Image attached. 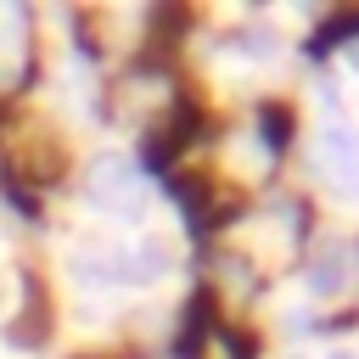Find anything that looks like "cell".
I'll return each instance as SVG.
<instances>
[{
	"label": "cell",
	"instance_id": "8992f818",
	"mask_svg": "<svg viewBox=\"0 0 359 359\" xmlns=\"http://www.w3.org/2000/svg\"><path fill=\"white\" fill-rule=\"evenodd\" d=\"M342 67H348V73H359V39H348V45H342Z\"/></svg>",
	"mask_w": 359,
	"mask_h": 359
},
{
	"label": "cell",
	"instance_id": "6da1fadb",
	"mask_svg": "<svg viewBox=\"0 0 359 359\" xmlns=\"http://www.w3.org/2000/svg\"><path fill=\"white\" fill-rule=\"evenodd\" d=\"M84 202L112 213V219H140L146 213V180H140V168L129 157L101 151L90 163V174H84Z\"/></svg>",
	"mask_w": 359,
	"mask_h": 359
},
{
	"label": "cell",
	"instance_id": "277c9868",
	"mask_svg": "<svg viewBox=\"0 0 359 359\" xmlns=\"http://www.w3.org/2000/svg\"><path fill=\"white\" fill-rule=\"evenodd\" d=\"M342 286H348V258H342L337 241H325V247L314 252V264H309V292H314V297H331V292H342Z\"/></svg>",
	"mask_w": 359,
	"mask_h": 359
},
{
	"label": "cell",
	"instance_id": "52a82bcc",
	"mask_svg": "<svg viewBox=\"0 0 359 359\" xmlns=\"http://www.w3.org/2000/svg\"><path fill=\"white\" fill-rule=\"evenodd\" d=\"M325 359H359V353H353V348H337V353H325Z\"/></svg>",
	"mask_w": 359,
	"mask_h": 359
},
{
	"label": "cell",
	"instance_id": "5b68a950",
	"mask_svg": "<svg viewBox=\"0 0 359 359\" xmlns=\"http://www.w3.org/2000/svg\"><path fill=\"white\" fill-rule=\"evenodd\" d=\"M275 45H280V39H275L269 28H252V34H247V56H258V62H269V56H275Z\"/></svg>",
	"mask_w": 359,
	"mask_h": 359
},
{
	"label": "cell",
	"instance_id": "3957f363",
	"mask_svg": "<svg viewBox=\"0 0 359 359\" xmlns=\"http://www.w3.org/2000/svg\"><path fill=\"white\" fill-rule=\"evenodd\" d=\"M320 157H325V174L337 180V191H359V129L353 123H325L320 129Z\"/></svg>",
	"mask_w": 359,
	"mask_h": 359
},
{
	"label": "cell",
	"instance_id": "7a4b0ae2",
	"mask_svg": "<svg viewBox=\"0 0 359 359\" xmlns=\"http://www.w3.org/2000/svg\"><path fill=\"white\" fill-rule=\"evenodd\" d=\"M67 280L79 292H112V286H140V264H135V247H112V241H95V247H79L67 258Z\"/></svg>",
	"mask_w": 359,
	"mask_h": 359
}]
</instances>
